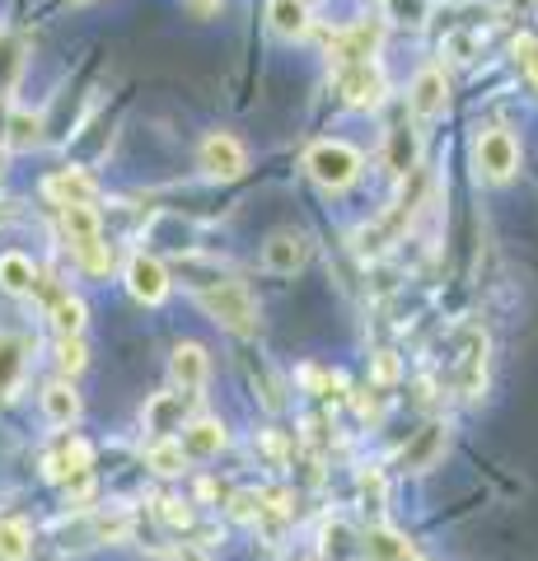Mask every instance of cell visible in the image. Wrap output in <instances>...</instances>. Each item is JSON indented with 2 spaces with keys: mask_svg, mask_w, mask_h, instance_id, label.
Segmentation results:
<instances>
[{
  "mask_svg": "<svg viewBox=\"0 0 538 561\" xmlns=\"http://www.w3.org/2000/svg\"><path fill=\"white\" fill-rule=\"evenodd\" d=\"M197 305L211 313V319L220 328H230L239 332V337H249V332H257V305H253V295L239 286V280H211V286H197Z\"/></svg>",
  "mask_w": 538,
  "mask_h": 561,
  "instance_id": "1",
  "label": "cell"
},
{
  "mask_svg": "<svg viewBox=\"0 0 538 561\" xmlns=\"http://www.w3.org/2000/svg\"><path fill=\"white\" fill-rule=\"evenodd\" d=\"M305 173L323 192H346L360 179V150L346 146V140H314L305 150Z\"/></svg>",
  "mask_w": 538,
  "mask_h": 561,
  "instance_id": "2",
  "label": "cell"
},
{
  "mask_svg": "<svg viewBox=\"0 0 538 561\" xmlns=\"http://www.w3.org/2000/svg\"><path fill=\"white\" fill-rule=\"evenodd\" d=\"M333 84L346 108H360V113H375L389 94V80H385V66L375 57L370 61H352V66H333Z\"/></svg>",
  "mask_w": 538,
  "mask_h": 561,
  "instance_id": "3",
  "label": "cell"
},
{
  "mask_svg": "<svg viewBox=\"0 0 538 561\" xmlns=\"http://www.w3.org/2000/svg\"><path fill=\"white\" fill-rule=\"evenodd\" d=\"M473 160H478V173H482L488 183H511L515 169H519V140H515L506 127H492V131L478 136Z\"/></svg>",
  "mask_w": 538,
  "mask_h": 561,
  "instance_id": "4",
  "label": "cell"
},
{
  "mask_svg": "<svg viewBox=\"0 0 538 561\" xmlns=\"http://www.w3.org/2000/svg\"><path fill=\"white\" fill-rule=\"evenodd\" d=\"M197 164L206 179H216V183H234V179H244V169H249V154L244 146L230 136V131H211L202 140V150H197Z\"/></svg>",
  "mask_w": 538,
  "mask_h": 561,
  "instance_id": "5",
  "label": "cell"
},
{
  "mask_svg": "<svg viewBox=\"0 0 538 561\" xmlns=\"http://www.w3.org/2000/svg\"><path fill=\"white\" fill-rule=\"evenodd\" d=\"M127 290H131V300H141L150 309L164 305L169 300V267L150 253H131L127 257Z\"/></svg>",
  "mask_w": 538,
  "mask_h": 561,
  "instance_id": "6",
  "label": "cell"
},
{
  "mask_svg": "<svg viewBox=\"0 0 538 561\" xmlns=\"http://www.w3.org/2000/svg\"><path fill=\"white\" fill-rule=\"evenodd\" d=\"M445 103H449V80H445V70L440 66H426V70H416V80H412V90H408V108L412 117H440L445 113Z\"/></svg>",
  "mask_w": 538,
  "mask_h": 561,
  "instance_id": "7",
  "label": "cell"
},
{
  "mask_svg": "<svg viewBox=\"0 0 538 561\" xmlns=\"http://www.w3.org/2000/svg\"><path fill=\"white\" fill-rule=\"evenodd\" d=\"M305 262H309V239L305 234H295V230L267 234V243H263V267L272 276H295Z\"/></svg>",
  "mask_w": 538,
  "mask_h": 561,
  "instance_id": "8",
  "label": "cell"
},
{
  "mask_svg": "<svg viewBox=\"0 0 538 561\" xmlns=\"http://www.w3.org/2000/svg\"><path fill=\"white\" fill-rule=\"evenodd\" d=\"M169 379H173V389H183V393H202L206 379H211V360H206V346H197V342H179V346H173Z\"/></svg>",
  "mask_w": 538,
  "mask_h": 561,
  "instance_id": "9",
  "label": "cell"
},
{
  "mask_svg": "<svg viewBox=\"0 0 538 561\" xmlns=\"http://www.w3.org/2000/svg\"><path fill=\"white\" fill-rule=\"evenodd\" d=\"M43 197L57 202V206H76V202L94 206L99 183L84 169H57V173H47V179H43Z\"/></svg>",
  "mask_w": 538,
  "mask_h": 561,
  "instance_id": "10",
  "label": "cell"
},
{
  "mask_svg": "<svg viewBox=\"0 0 538 561\" xmlns=\"http://www.w3.org/2000/svg\"><path fill=\"white\" fill-rule=\"evenodd\" d=\"M328 51H333V66H352V61H370L379 51V24H352L337 28L328 38Z\"/></svg>",
  "mask_w": 538,
  "mask_h": 561,
  "instance_id": "11",
  "label": "cell"
},
{
  "mask_svg": "<svg viewBox=\"0 0 538 561\" xmlns=\"http://www.w3.org/2000/svg\"><path fill=\"white\" fill-rule=\"evenodd\" d=\"M267 24L276 38L295 43L314 28V14H309V0H267Z\"/></svg>",
  "mask_w": 538,
  "mask_h": 561,
  "instance_id": "12",
  "label": "cell"
},
{
  "mask_svg": "<svg viewBox=\"0 0 538 561\" xmlns=\"http://www.w3.org/2000/svg\"><path fill=\"white\" fill-rule=\"evenodd\" d=\"M440 449H445V426H440V421H431V426L416 431L412 445H403V454H398V468H403V472H426L431 463L440 459Z\"/></svg>",
  "mask_w": 538,
  "mask_h": 561,
  "instance_id": "13",
  "label": "cell"
},
{
  "mask_svg": "<svg viewBox=\"0 0 538 561\" xmlns=\"http://www.w3.org/2000/svg\"><path fill=\"white\" fill-rule=\"evenodd\" d=\"M28 370V346L14 332H0V398H14Z\"/></svg>",
  "mask_w": 538,
  "mask_h": 561,
  "instance_id": "14",
  "label": "cell"
},
{
  "mask_svg": "<svg viewBox=\"0 0 538 561\" xmlns=\"http://www.w3.org/2000/svg\"><path fill=\"white\" fill-rule=\"evenodd\" d=\"M43 416L51 421V426H61V431L76 426V421H80V393L66 379L47 383V389H43Z\"/></svg>",
  "mask_w": 538,
  "mask_h": 561,
  "instance_id": "15",
  "label": "cell"
},
{
  "mask_svg": "<svg viewBox=\"0 0 538 561\" xmlns=\"http://www.w3.org/2000/svg\"><path fill=\"white\" fill-rule=\"evenodd\" d=\"M0 290L5 295H33L38 290V267L24 253H0Z\"/></svg>",
  "mask_w": 538,
  "mask_h": 561,
  "instance_id": "16",
  "label": "cell"
},
{
  "mask_svg": "<svg viewBox=\"0 0 538 561\" xmlns=\"http://www.w3.org/2000/svg\"><path fill=\"white\" fill-rule=\"evenodd\" d=\"M57 210H61V234L71 239V249H76V243H90V239L103 234V225H99V210H94V206L76 202V206H57Z\"/></svg>",
  "mask_w": 538,
  "mask_h": 561,
  "instance_id": "17",
  "label": "cell"
},
{
  "mask_svg": "<svg viewBox=\"0 0 538 561\" xmlns=\"http://www.w3.org/2000/svg\"><path fill=\"white\" fill-rule=\"evenodd\" d=\"M84 323H90V305L80 295H57L51 300V328H57V337H80Z\"/></svg>",
  "mask_w": 538,
  "mask_h": 561,
  "instance_id": "18",
  "label": "cell"
},
{
  "mask_svg": "<svg viewBox=\"0 0 538 561\" xmlns=\"http://www.w3.org/2000/svg\"><path fill=\"white\" fill-rule=\"evenodd\" d=\"M183 449L197 454V459H211L225 449V426L220 421H187L183 426Z\"/></svg>",
  "mask_w": 538,
  "mask_h": 561,
  "instance_id": "19",
  "label": "cell"
},
{
  "mask_svg": "<svg viewBox=\"0 0 538 561\" xmlns=\"http://www.w3.org/2000/svg\"><path fill=\"white\" fill-rule=\"evenodd\" d=\"M43 140V117L28 113V108H14L5 117V146L10 150H33Z\"/></svg>",
  "mask_w": 538,
  "mask_h": 561,
  "instance_id": "20",
  "label": "cell"
},
{
  "mask_svg": "<svg viewBox=\"0 0 538 561\" xmlns=\"http://www.w3.org/2000/svg\"><path fill=\"white\" fill-rule=\"evenodd\" d=\"M146 463L160 472V478H179L187 468V449H183V440H173V435H160V440L146 449Z\"/></svg>",
  "mask_w": 538,
  "mask_h": 561,
  "instance_id": "21",
  "label": "cell"
},
{
  "mask_svg": "<svg viewBox=\"0 0 538 561\" xmlns=\"http://www.w3.org/2000/svg\"><path fill=\"white\" fill-rule=\"evenodd\" d=\"M183 398H193V393H160V398H154L146 408L150 431H160V435L183 431Z\"/></svg>",
  "mask_w": 538,
  "mask_h": 561,
  "instance_id": "22",
  "label": "cell"
},
{
  "mask_svg": "<svg viewBox=\"0 0 538 561\" xmlns=\"http://www.w3.org/2000/svg\"><path fill=\"white\" fill-rule=\"evenodd\" d=\"M366 557L370 561H408L412 557V542L393 529H370L366 534Z\"/></svg>",
  "mask_w": 538,
  "mask_h": 561,
  "instance_id": "23",
  "label": "cell"
},
{
  "mask_svg": "<svg viewBox=\"0 0 538 561\" xmlns=\"http://www.w3.org/2000/svg\"><path fill=\"white\" fill-rule=\"evenodd\" d=\"M33 534L24 519H0V561H28Z\"/></svg>",
  "mask_w": 538,
  "mask_h": 561,
  "instance_id": "24",
  "label": "cell"
},
{
  "mask_svg": "<svg viewBox=\"0 0 538 561\" xmlns=\"http://www.w3.org/2000/svg\"><path fill=\"white\" fill-rule=\"evenodd\" d=\"M389 169L398 173V179L416 169V131L412 127H393L389 131Z\"/></svg>",
  "mask_w": 538,
  "mask_h": 561,
  "instance_id": "25",
  "label": "cell"
},
{
  "mask_svg": "<svg viewBox=\"0 0 538 561\" xmlns=\"http://www.w3.org/2000/svg\"><path fill=\"white\" fill-rule=\"evenodd\" d=\"M76 262L84 267V276H108L113 272V249L103 243V234L99 239H90V243H76Z\"/></svg>",
  "mask_w": 538,
  "mask_h": 561,
  "instance_id": "26",
  "label": "cell"
},
{
  "mask_svg": "<svg viewBox=\"0 0 538 561\" xmlns=\"http://www.w3.org/2000/svg\"><path fill=\"white\" fill-rule=\"evenodd\" d=\"M385 20L398 28H422L431 20V0H385Z\"/></svg>",
  "mask_w": 538,
  "mask_h": 561,
  "instance_id": "27",
  "label": "cell"
},
{
  "mask_svg": "<svg viewBox=\"0 0 538 561\" xmlns=\"http://www.w3.org/2000/svg\"><path fill=\"white\" fill-rule=\"evenodd\" d=\"M90 463H94V449L84 445V440H71V445L57 454V459H51L47 472H51V478H57V472H71V478H76V472H90Z\"/></svg>",
  "mask_w": 538,
  "mask_h": 561,
  "instance_id": "28",
  "label": "cell"
},
{
  "mask_svg": "<svg viewBox=\"0 0 538 561\" xmlns=\"http://www.w3.org/2000/svg\"><path fill=\"white\" fill-rule=\"evenodd\" d=\"M57 365H61V375H80L84 365H90V351H84L80 337H61L57 342Z\"/></svg>",
  "mask_w": 538,
  "mask_h": 561,
  "instance_id": "29",
  "label": "cell"
},
{
  "mask_svg": "<svg viewBox=\"0 0 538 561\" xmlns=\"http://www.w3.org/2000/svg\"><path fill=\"white\" fill-rule=\"evenodd\" d=\"M375 379H379V383H393V379H398V360H393V351H379V356H375Z\"/></svg>",
  "mask_w": 538,
  "mask_h": 561,
  "instance_id": "30",
  "label": "cell"
},
{
  "mask_svg": "<svg viewBox=\"0 0 538 561\" xmlns=\"http://www.w3.org/2000/svg\"><path fill=\"white\" fill-rule=\"evenodd\" d=\"M164 519L173 524V529H187V524H193V515H187L183 501H164Z\"/></svg>",
  "mask_w": 538,
  "mask_h": 561,
  "instance_id": "31",
  "label": "cell"
},
{
  "mask_svg": "<svg viewBox=\"0 0 538 561\" xmlns=\"http://www.w3.org/2000/svg\"><path fill=\"white\" fill-rule=\"evenodd\" d=\"M519 57H525V70H529V80L538 84V43H529V38H519Z\"/></svg>",
  "mask_w": 538,
  "mask_h": 561,
  "instance_id": "32",
  "label": "cell"
},
{
  "mask_svg": "<svg viewBox=\"0 0 538 561\" xmlns=\"http://www.w3.org/2000/svg\"><path fill=\"white\" fill-rule=\"evenodd\" d=\"M173 561H211V557H206V552L197 548V542H183V548L173 552Z\"/></svg>",
  "mask_w": 538,
  "mask_h": 561,
  "instance_id": "33",
  "label": "cell"
},
{
  "mask_svg": "<svg viewBox=\"0 0 538 561\" xmlns=\"http://www.w3.org/2000/svg\"><path fill=\"white\" fill-rule=\"evenodd\" d=\"M187 10H193L197 20H206V14H216V10H220V0H187Z\"/></svg>",
  "mask_w": 538,
  "mask_h": 561,
  "instance_id": "34",
  "label": "cell"
},
{
  "mask_svg": "<svg viewBox=\"0 0 538 561\" xmlns=\"http://www.w3.org/2000/svg\"><path fill=\"white\" fill-rule=\"evenodd\" d=\"M305 561H323V557H305Z\"/></svg>",
  "mask_w": 538,
  "mask_h": 561,
  "instance_id": "35",
  "label": "cell"
},
{
  "mask_svg": "<svg viewBox=\"0 0 538 561\" xmlns=\"http://www.w3.org/2000/svg\"><path fill=\"white\" fill-rule=\"evenodd\" d=\"M408 561H422V557H416V552H412V557H408Z\"/></svg>",
  "mask_w": 538,
  "mask_h": 561,
  "instance_id": "36",
  "label": "cell"
},
{
  "mask_svg": "<svg viewBox=\"0 0 538 561\" xmlns=\"http://www.w3.org/2000/svg\"><path fill=\"white\" fill-rule=\"evenodd\" d=\"M0 220H5V210H0Z\"/></svg>",
  "mask_w": 538,
  "mask_h": 561,
  "instance_id": "37",
  "label": "cell"
},
{
  "mask_svg": "<svg viewBox=\"0 0 538 561\" xmlns=\"http://www.w3.org/2000/svg\"><path fill=\"white\" fill-rule=\"evenodd\" d=\"M71 5H80V0H71Z\"/></svg>",
  "mask_w": 538,
  "mask_h": 561,
  "instance_id": "38",
  "label": "cell"
}]
</instances>
